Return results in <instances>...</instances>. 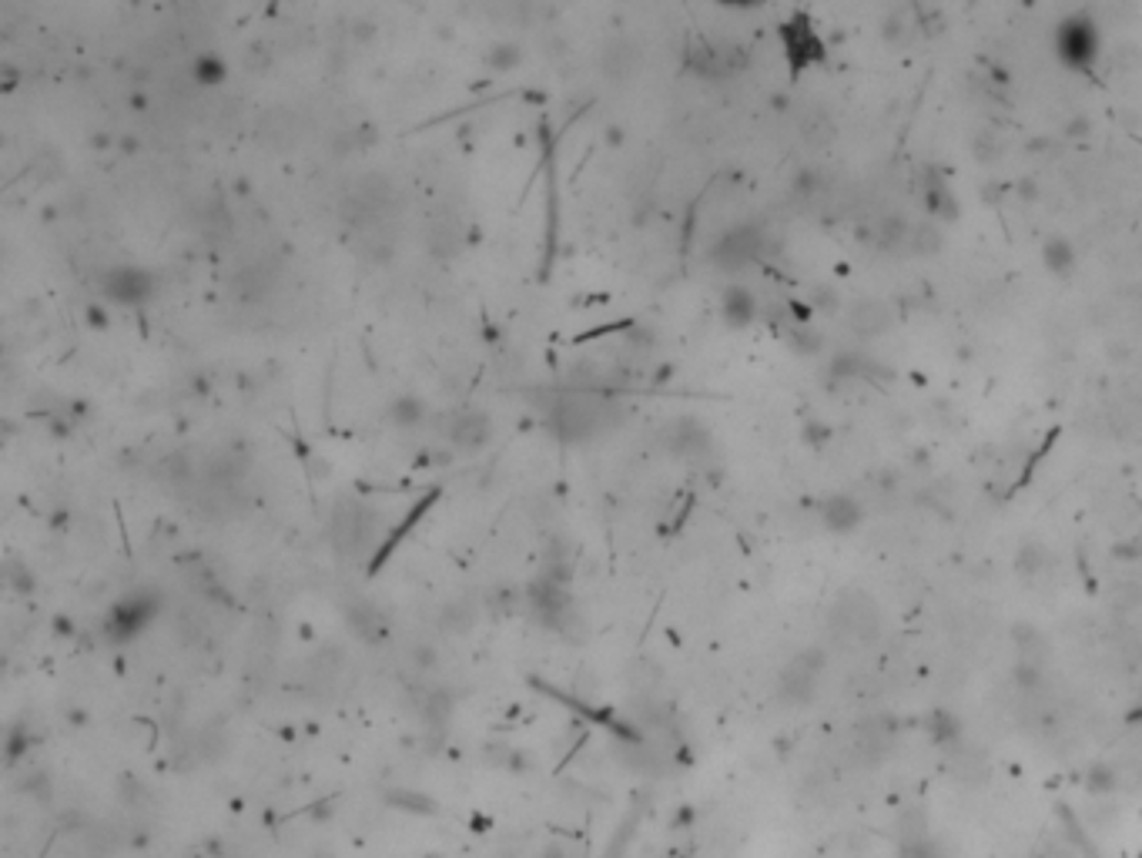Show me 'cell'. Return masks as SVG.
<instances>
[{
    "label": "cell",
    "mask_w": 1142,
    "mask_h": 858,
    "mask_svg": "<svg viewBox=\"0 0 1142 858\" xmlns=\"http://www.w3.org/2000/svg\"><path fill=\"white\" fill-rule=\"evenodd\" d=\"M426 238H429V249H433L439 259H453L456 252H459V242H463L459 225H456V222H446V218L433 222V228L426 232Z\"/></svg>",
    "instance_id": "obj_23"
},
{
    "label": "cell",
    "mask_w": 1142,
    "mask_h": 858,
    "mask_svg": "<svg viewBox=\"0 0 1142 858\" xmlns=\"http://www.w3.org/2000/svg\"><path fill=\"white\" fill-rule=\"evenodd\" d=\"M848 326H851V332L861 336V339H878L881 332H888L895 326V312L881 299H861L848 309Z\"/></svg>",
    "instance_id": "obj_17"
},
{
    "label": "cell",
    "mask_w": 1142,
    "mask_h": 858,
    "mask_svg": "<svg viewBox=\"0 0 1142 858\" xmlns=\"http://www.w3.org/2000/svg\"><path fill=\"white\" fill-rule=\"evenodd\" d=\"M664 443L674 456H684V460H700V456L710 453V446H714V436H710L707 423H700L697 416H680L674 423H667L664 429Z\"/></svg>",
    "instance_id": "obj_14"
},
{
    "label": "cell",
    "mask_w": 1142,
    "mask_h": 858,
    "mask_svg": "<svg viewBox=\"0 0 1142 858\" xmlns=\"http://www.w3.org/2000/svg\"><path fill=\"white\" fill-rule=\"evenodd\" d=\"M690 67L707 81H724V78H734L747 67V51L741 44H704L694 51Z\"/></svg>",
    "instance_id": "obj_8"
},
{
    "label": "cell",
    "mask_w": 1142,
    "mask_h": 858,
    "mask_svg": "<svg viewBox=\"0 0 1142 858\" xmlns=\"http://www.w3.org/2000/svg\"><path fill=\"white\" fill-rule=\"evenodd\" d=\"M1042 265H1045L1052 275L1065 279V275H1072L1075 265H1079V249L1072 245V238L1049 235L1045 242H1042Z\"/></svg>",
    "instance_id": "obj_21"
},
{
    "label": "cell",
    "mask_w": 1142,
    "mask_h": 858,
    "mask_svg": "<svg viewBox=\"0 0 1142 858\" xmlns=\"http://www.w3.org/2000/svg\"><path fill=\"white\" fill-rule=\"evenodd\" d=\"M767 228L761 222H741V225H731L724 235H717V242L710 245V262L724 272H741L744 265H751V262L764 259V249H767Z\"/></svg>",
    "instance_id": "obj_4"
},
{
    "label": "cell",
    "mask_w": 1142,
    "mask_h": 858,
    "mask_svg": "<svg viewBox=\"0 0 1142 858\" xmlns=\"http://www.w3.org/2000/svg\"><path fill=\"white\" fill-rule=\"evenodd\" d=\"M486 61L493 64L496 71H509V67L520 64V47L516 44H496L493 51L486 54Z\"/></svg>",
    "instance_id": "obj_30"
},
{
    "label": "cell",
    "mask_w": 1142,
    "mask_h": 858,
    "mask_svg": "<svg viewBox=\"0 0 1142 858\" xmlns=\"http://www.w3.org/2000/svg\"><path fill=\"white\" fill-rule=\"evenodd\" d=\"M908 249L915 252V255H931V252L941 249V232H938L935 222L915 225V232H911V245H908Z\"/></svg>",
    "instance_id": "obj_28"
},
{
    "label": "cell",
    "mask_w": 1142,
    "mask_h": 858,
    "mask_svg": "<svg viewBox=\"0 0 1142 858\" xmlns=\"http://www.w3.org/2000/svg\"><path fill=\"white\" fill-rule=\"evenodd\" d=\"M828 376H831L834 383L848 386V383H871V379H878V376H885L888 379L891 369L881 366L875 356H868V352H861V349H844L831 359Z\"/></svg>",
    "instance_id": "obj_15"
},
{
    "label": "cell",
    "mask_w": 1142,
    "mask_h": 858,
    "mask_svg": "<svg viewBox=\"0 0 1142 858\" xmlns=\"http://www.w3.org/2000/svg\"><path fill=\"white\" fill-rule=\"evenodd\" d=\"M898 858H948L938 838L928 835V822L921 815L901 818V835H898Z\"/></svg>",
    "instance_id": "obj_16"
},
{
    "label": "cell",
    "mask_w": 1142,
    "mask_h": 858,
    "mask_svg": "<svg viewBox=\"0 0 1142 858\" xmlns=\"http://www.w3.org/2000/svg\"><path fill=\"white\" fill-rule=\"evenodd\" d=\"M1042 560H1045V547H1042V543H1029V547L1022 550L1019 567L1022 570H1032V574H1035V570H1042Z\"/></svg>",
    "instance_id": "obj_32"
},
{
    "label": "cell",
    "mask_w": 1142,
    "mask_h": 858,
    "mask_svg": "<svg viewBox=\"0 0 1142 858\" xmlns=\"http://www.w3.org/2000/svg\"><path fill=\"white\" fill-rule=\"evenodd\" d=\"M392 205V185L386 175H365L349 188V195L342 198V222L352 228L372 225L379 222Z\"/></svg>",
    "instance_id": "obj_5"
},
{
    "label": "cell",
    "mask_w": 1142,
    "mask_h": 858,
    "mask_svg": "<svg viewBox=\"0 0 1142 858\" xmlns=\"http://www.w3.org/2000/svg\"><path fill=\"white\" fill-rule=\"evenodd\" d=\"M1089 131H1092V121L1085 118V114H1079V118H1075V121H1072V125L1065 128V135H1069V138H1082V135H1089Z\"/></svg>",
    "instance_id": "obj_33"
},
{
    "label": "cell",
    "mask_w": 1142,
    "mask_h": 858,
    "mask_svg": "<svg viewBox=\"0 0 1142 858\" xmlns=\"http://www.w3.org/2000/svg\"><path fill=\"white\" fill-rule=\"evenodd\" d=\"M791 342H794V349L797 352H818L824 339H821V332L811 329V326H794Z\"/></svg>",
    "instance_id": "obj_31"
},
{
    "label": "cell",
    "mask_w": 1142,
    "mask_h": 858,
    "mask_svg": "<svg viewBox=\"0 0 1142 858\" xmlns=\"http://www.w3.org/2000/svg\"><path fill=\"white\" fill-rule=\"evenodd\" d=\"M831 624L851 641H871L878 634V607L861 594H848V597L838 600Z\"/></svg>",
    "instance_id": "obj_9"
},
{
    "label": "cell",
    "mask_w": 1142,
    "mask_h": 858,
    "mask_svg": "<svg viewBox=\"0 0 1142 858\" xmlns=\"http://www.w3.org/2000/svg\"><path fill=\"white\" fill-rule=\"evenodd\" d=\"M911 232L915 225L905 215H885L875 222V245L885 252H898L911 245Z\"/></svg>",
    "instance_id": "obj_22"
},
{
    "label": "cell",
    "mask_w": 1142,
    "mask_h": 858,
    "mask_svg": "<svg viewBox=\"0 0 1142 858\" xmlns=\"http://www.w3.org/2000/svg\"><path fill=\"white\" fill-rule=\"evenodd\" d=\"M761 312V302L747 285H727L721 295V315L731 329H747Z\"/></svg>",
    "instance_id": "obj_18"
},
{
    "label": "cell",
    "mask_w": 1142,
    "mask_h": 858,
    "mask_svg": "<svg viewBox=\"0 0 1142 858\" xmlns=\"http://www.w3.org/2000/svg\"><path fill=\"white\" fill-rule=\"evenodd\" d=\"M422 416H426V406H422L419 396H399V399L392 403V423L402 426V429L419 426Z\"/></svg>",
    "instance_id": "obj_26"
},
{
    "label": "cell",
    "mask_w": 1142,
    "mask_h": 858,
    "mask_svg": "<svg viewBox=\"0 0 1142 858\" xmlns=\"http://www.w3.org/2000/svg\"><path fill=\"white\" fill-rule=\"evenodd\" d=\"M821 188H824V175L818 168H801V171L794 175V195L811 198V195H818Z\"/></svg>",
    "instance_id": "obj_29"
},
{
    "label": "cell",
    "mask_w": 1142,
    "mask_h": 858,
    "mask_svg": "<svg viewBox=\"0 0 1142 858\" xmlns=\"http://www.w3.org/2000/svg\"><path fill=\"white\" fill-rule=\"evenodd\" d=\"M543 423L560 443H590L597 436L610 433L620 419L617 403H610L607 396L590 393L583 386L570 389H553L543 396Z\"/></svg>",
    "instance_id": "obj_1"
},
{
    "label": "cell",
    "mask_w": 1142,
    "mask_h": 858,
    "mask_svg": "<svg viewBox=\"0 0 1142 858\" xmlns=\"http://www.w3.org/2000/svg\"><path fill=\"white\" fill-rule=\"evenodd\" d=\"M821 671H824V654L821 651H801L794 654L791 664L781 671V691L787 701L794 704H804L811 701L814 691H818V684H821Z\"/></svg>",
    "instance_id": "obj_7"
},
{
    "label": "cell",
    "mask_w": 1142,
    "mask_h": 858,
    "mask_svg": "<svg viewBox=\"0 0 1142 858\" xmlns=\"http://www.w3.org/2000/svg\"><path fill=\"white\" fill-rule=\"evenodd\" d=\"M191 78H195L198 84H218V81H225V61H221V57H215V54H201V57H195V61H191Z\"/></svg>",
    "instance_id": "obj_27"
},
{
    "label": "cell",
    "mask_w": 1142,
    "mask_h": 858,
    "mask_svg": "<svg viewBox=\"0 0 1142 858\" xmlns=\"http://www.w3.org/2000/svg\"><path fill=\"white\" fill-rule=\"evenodd\" d=\"M781 41L794 74L824 61V41L808 14H791V21L781 24Z\"/></svg>",
    "instance_id": "obj_6"
},
{
    "label": "cell",
    "mask_w": 1142,
    "mask_h": 858,
    "mask_svg": "<svg viewBox=\"0 0 1142 858\" xmlns=\"http://www.w3.org/2000/svg\"><path fill=\"white\" fill-rule=\"evenodd\" d=\"M379 533V517L369 503H362L355 497H339L335 510H332L329 537L332 547L342 560H362L376 543Z\"/></svg>",
    "instance_id": "obj_3"
},
{
    "label": "cell",
    "mask_w": 1142,
    "mask_h": 858,
    "mask_svg": "<svg viewBox=\"0 0 1142 858\" xmlns=\"http://www.w3.org/2000/svg\"><path fill=\"white\" fill-rule=\"evenodd\" d=\"M151 292H155L151 272L138 269V265H114L104 275V295L118 305H141V302L151 299Z\"/></svg>",
    "instance_id": "obj_12"
},
{
    "label": "cell",
    "mask_w": 1142,
    "mask_h": 858,
    "mask_svg": "<svg viewBox=\"0 0 1142 858\" xmlns=\"http://www.w3.org/2000/svg\"><path fill=\"white\" fill-rule=\"evenodd\" d=\"M921 208H925L928 222H935V225H948V222H955L962 215V205H958V195L955 188H952V178L945 171H938V168H928L925 178H921Z\"/></svg>",
    "instance_id": "obj_10"
},
{
    "label": "cell",
    "mask_w": 1142,
    "mask_h": 858,
    "mask_svg": "<svg viewBox=\"0 0 1142 858\" xmlns=\"http://www.w3.org/2000/svg\"><path fill=\"white\" fill-rule=\"evenodd\" d=\"M603 64H607V74L613 81H623V78H630L633 64H637V51L630 47V41H613L607 47V54H603Z\"/></svg>",
    "instance_id": "obj_25"
},
{
    "label": "cell",
    "mask_w": 1142,
    "mask_h": 858,
    "mask_svg": "<svg viewBox=\"0 0 1142 858\" xmlns=\"http://www.w3.org/2000/svg\"><path fill=\"white\" fill-rule=\"evenodd\" d=\"M818 520H821V527L828 530V533L848 537V533H854V530L868 520V510L854 493L838 490V493H828V497L818 503Z\"/></svg>",
    "instance_id": "obj_11"
},
{
    "label": "cell",
    "mask_w": 1142,
    "mask_h": 858,
    "mask_svg": "<svg viewBox=\"0 0 1142 858\" xmlns=\"http://www.w3.org/2000/svg\"><path fill=\"white\" fill-rule=\"evenodd\" d=\"M895 745V724L885 721V718H871V721H861L858 728V751L868 758V761H878V758H885Z\"/></svg>",
    "instance_id": "obj_20"
},
{
    "label": "cell",
    "mask_w": 1142,
    "mask_h": 858,
    "mask_svg": "<svg viewBox=\"0 0 1142 858\" xmlns=\"http://www.w3.org/2000/svg\"><path fill=\"white\" fill-rule=\"evenodd\" d=\"M1052 51H1055V57H1059L1069 71H1075V74L1096 71L1099 54H1102V31H1099V24H1096V17H1092L1089 11L1065 14V17L1055 24Z\"/></svg>",
    "instance_id": "obj_2"
},
{
    "label": "cell",
    "mask_w": 1142,
    "mask_h": 858,
    "mask_svg": "<svg viewBox=\"0 0 1142 858\" xmlns=\"http://www.w3.org/2000/svg\"><path fill=\"white\" fill-rule=\"evenodd\" d=\"M1119 778H1122V771L1116 765H1112V761H1096V765H1092L1089 771H1085L1082 785H1085V791H1089V795L1102 798V795H1112V791L1119 788Z\"/></svg>",
    "instance_id": "obj_24"
},
{
    "label": "cell",
    "mask_w": 1142,
    "mask_h": 858,
    "mask_svg": "<svg viewBox=\"0 0 1142 858\" xmlns=\"http://www.w3.org/2000/svg\"><path fill=\"white\" fill-rule=\"evenodd\" d=\"M446 439L453 443V450L459 453H479L493 439V416L483 409H463L456 413L446 426Z\"/></svg>",
    "instance_id": "obj_13"
},
{
    "label": "cell",
    "mask_w": 1142,
    "mask_h": 858,
    "mask_svg": "<svg viewBox=\"0 0 1142 858\" xmlns=\"http://www.w3.org/2000/svg\"><path fill=\"white\" fill-rule=\"evenodd\" d=\"M921 728H925L928 741L935 748L958 751V745H962V718H958L952 708H931V711L925 714Z\"/></svg>",
    "instance_id": "obj_19"
}]
</instances>
